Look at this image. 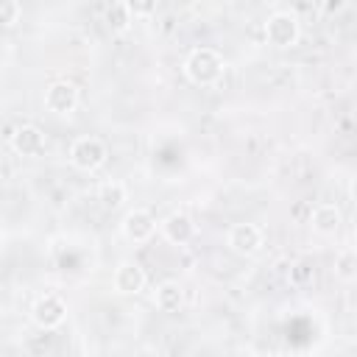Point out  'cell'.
Returning <instances> with one entry per match:
<instances>
[{
    "label": "cell",
    "instance_id": "6da1fadb",
    "mask_svg": "<svg viewBox=\"0 0 357 357\" xmlns=\"http://www.w3.org/2000/svg\"><path fill=\"white\" fill-rule=\"evenodd\" d=\"M226 61L215 47H195L184 59V75L195 86H212L223 78Z\"/></svg>",
    "mask_w": 357,
    "mask_h": 357
},
{
    "label": "cell",
    "instance_id": "7a4b0ae2",
    "mask_svg": "<svg viewBox=\"0 0 357 357\" xmlns=\"http://www.w3.org/2000/svg\"><path fill=\"white\" fill-rule=\"evenodd\" d=\"M301 36V22L296 11L279 8L265 20V42L273 47H293Z\"/></svg>",
    "mask_w": 357,
    "mask_h": 357
},
{
    "label": "cell",
    "instance_id": "3957f363",
    "mask_svg": "<svg viewBox=\"0 0 357 357\" xmlns=\"http://www.w3.org/2000/svg\"><path fill=\"white\" fill-rule=\"evenodd\" d=\"M106 156H109L106 142L98 137H89V134L73 139V145H70V165L81 173H95L106 162Z\"/></svg>",
    "mask_w": 357,
    "mask_h": 357
},
{
    "label": "cell",
    "instance_id": "277c9868",
    "mask_svg": "<svg viewBox=\"0 0 357 357\" xmlns=\"http://www.w3.org/2000/svg\"><path fill=\"white\" fill-rule=\"evenodd\" d=\"M67 318V301L56 293H42L31 307V321L39 329H56Z\"/></svg>",
    "mask_w": 357,
    "mask_h": 357
},
{
    "label": "cell",
    "instance_id": "5b68a950",
    "mask_svg": "<svg viewBox=\"0 0 357 357\" xmlns=\"http://www.w3.org/2000/svg\"><path fill=\"white\" fill-rule=\"evenodd\" d=\"M226 245L240 257H254L265 245V234L257 223H234L226 234Z\"/></svg>",
    "mask_w": 357,
    "mask_h": 357
},
{
    "label": "cell",
    "instance_id": "8992f818",
    "mask_svg": "<svg viewBox=\"0 0 357 357\" xmlns=\"http://www.w3.org/2000/svg\"><path fill=\"white\" fill-rule=\"evenodd\" d=\"M8 142H11L14 153H20L25 159H36L45 153V134L33 123H22L20 128H14V134H8Z\"/></svg>",
    "mask_w": 357,
    "mask_h": 357
},
{
    "label": "cell",
    "instance_id": "52a82bcc",
    "mask_svg": "<svg viewBox=\"0 0 357 357\" xmlns=\"http://www.w3.org/2000/svg\"><path fill=\"white\" fill-rule=\"evenodd\" d=\"M78 106V89L73 81H53L45 89V109L53 114H70Z\"/></svg>",
    "mask_w": 357,
    "mask_h": 357
},
{
    "label": "cell",
    "instance_id": "ba28073f",
    "mask_svg": "<svg viewBox=\"0 0 357 357\" xmlns=\"http://www.w3.org/2000/svg\"><path fill=\"white\" fill-rule=\"evenodd\" d=\"M145 284H148V273L139 262L126 259L114 268V290L120 296H137V293L145 290Z\"/></svg>",
    "mask_w": 357,
    "mask_h": 357
},
{
    "label": "cell",
    "instance_id": "9c48e42d",
    "mask_svg": "<svg viewBox=\"0 0 357 357\" xmlns=\"http://www.w3.org/2000/svg\"><path fill=\"white\" fill-rule=\"evenodd\" d=\"M120 229H123V237L126 240H131V243H148L153 237V231H156V218L148 209H131V212H126Z\"/></svg>",
    "mask_w": 357,
    "mask_h": 357
},
{
    "label": "cell",
    "instance_id": "30bf717a",
    "mask_svg": "<svg viewBox=\"0 0 357 357\" xmlns=\"http://www.w3.org/2000/svg\"><path fill=\"white\" fill-rule=\"evenodd\" d=\"M162 234L173 245H187L195 237V223H192V218L187 212H170L162 220Z\"/></svg>",
    "mask_w": 357,
    "mask_h": 357
},
{
    "label": "cell",
    "instance_id": "8fae6325",
    "mask_svg": "<svg viewBox=\"0 0 357 357\" xmlns=\"http://www.w3.org/2000/svg\"><path fill=\"white\" fill-rule=\"evenodd\" d=\"M340 223H343V215H340V209L335 204H318L310 212V226L321 237H332L340 229Z\"/></svg>",
    "mask_w": 357,
    "mask_h": 357
},
{
    "label": "cell",
    "instance_id": "7c38bea8",
    "mask_svg": "<svg viewBox=\"0 0 357 357\" xmlns=\"http://www.w3.org/2000/svg\"><path fill=\"white\" fill-rule=\"evenodd\" d=\"M153 307L159 310V312H178L181 307H184V290H181V284L178 282H162V284H156L153 287Z\"/></svg>",
    "mask_w": 357,
    "mask_h": 357
},
{
    "label": "cell",
    "instance_id": "4fadbf2b",
    "mask_svg": "<svg viewBox=\"0 0 357 357\" xmlns=\"http://www.w3.org/2000/svg\"><path fill=\"white\" fill-rule=\"evenodd\" d=\"M98 201H100L103 209L114 212V209H120V206L128 201V187H126L120 178H109V181H103V184L98 187Z\"/></svg>",
    "mask_w": 357,
    "mask_h": 357
},
{
    "label": "cell",
    "instance_id": "5bb4252c",
    "mask_svg": "<svg viewBox=\"0 0 357 357\" xmlns=\"http://www.w3.org/2000/svg\"><path fill=\"white\" fill-rule=\"evenodd\" d=\"M103 20H106V25H109L114 33H126V31L131 28V22H134V14H131L128 0H117V3L106 6Z\"/></svg>",
    "mask_w": 357,
    "mask_h": 357
},
{
    "label": "cell",
    "instance_id": "9a60e30c",
    "mask_svg": "<svg viewBox=\"0 0 357 357\" xmlns=\"http://www.w3.org/2000/svg\"><path fill=\"white\" fill-rule=\"evenodd\" d=\"M335 276L340 282H357V251L354 248H343L335 257Z\"/></svg>",
    "mask_w": 357,
    "mask_h": 357
},
{
    "label": "cell",
    "instance_id": "2e32d148",
    "mask_svg": "<svg viewBox=\"0 0 357 357\" xmlns=\"http://www.w3.org/2000/svg\"><path fill=\"white\" fill-rule=\"evenodd\" d=\"M20 17H22V3H20V0H3V3H0V22H3L6 28L17 25Z\"/></svg>",
    "mask_w": 357,
    "mask_h": 357
},
{
    "label": "cell",
    "instance_id": "e0dca14e",
    "mask_svg": "<svg viewBox=\"0 0 357 357\" xmlns=\"http://www.w3.org/2000/svg\"><path fill=\"white\" fill-rule=\"evenodd\" d=\"M312 276H315V271H312V265L310 262H296L293 268H290V282L293 284H310L312 282Z\"/></svg>",
    "mask_w": 357,
    "mask_h": 357
},
{
    "label": "cell",
    "instance_id": "ac0fdd59",
    "mask_svg": "<svg viewBox=\"0 0 357 357\" xmlns=\"http://www.w3.org/2000/svg\"><path fill=\"white\" fill-rule=\"evenodd\" d=\"M128 6H131L134 20H137V17H151V14H156V3H153V0H128Z\"/></svg>",
    "mask_w": 357,
    "mask_h": 357
},
{
    "label": "cell",
    "instance_id": "d6986e66",
    "mask_svg": "<svg viewBox=\"0 0 357 357\" xmlns=\"http://www.w3.org/2000/svg\"><path fill=\"white\" fill-rule=\"evenodd\" d=\"M349 192H351V201L357 204V176L351 178V187H349Z\"/></svg>",
    "mask_w": 357,
    "mask_h": 357
}]
</instances>
